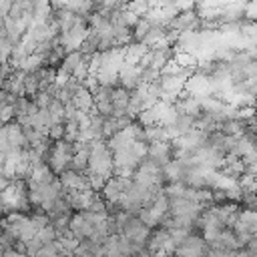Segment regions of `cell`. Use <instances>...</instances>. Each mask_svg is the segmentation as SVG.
<instances>
[{"mask_svg":"<svg viewBox=\"0 0 257 257\" xmlns=\"http://www.w3.org/2000/svg\"><path fill=\"white\" fill-rule=\"evenodd\" d=\"M147 157H149L153 163L165 167V165H169L171 161H175V159L179 157V151H177V147H175L173 141H163V143H153V145H149V147H147Z\"/></svg>","mask_w":257,"mask_h":257,"instance_id":"obj_2","label":"cell"},{"mask_svg":"<svg viewBox=\"0 0 257 257\" xmlns=\"http://www.w3.org/2000/svg\"><path fill=\"white\" fill-rule=\"evenodd\" d=\"M203 26V16L199 10L195 8H185L181 10L173 22H171V28L173 30H179V32H199V28Z\"/></svg>","mask_w":257,"mask_h":257,"instance_id":"obj_1","label":"cell"},{"mask_svg":"<svg viewBox=\"0 0 257 257\" xmlns=\"http://www.w3.org/2000/svg\"><path fill=\"white\" fill-rule=\"evenodd\" d=\"M118 84L128 88V90H135L141 86V78H139V64L135 62H124L118 70Z\"/></svg>","mask_w":257,"mask_h":257,"instance_id":"obj_4","label":"cell"},{"mask_svg":"<svg viewBox=\"0 0 257 257\" xmlns=\"http://www.w3.org/2000/svg\"><path fill=\"white\" fill-rule=\"evenodd\" d=\"M151 26H153V22H151L149 18H141V20L137 22V26L133 28V30H135V42H143L145 36L149 34V30H151Z\"/></svg>","mask_w":257,"mask_h":257,"instance_id":"obj_8","label":"cell"},{"mask_svg":"<svg viewBox=\"0 0 257 257\" xmlns=\"http://www.w3.org/2000/svg\"><path fill=\"white\" fill-rule=\"evenodd\" d=\"M70 231L78 239H88L92 235V231H94V223L86 217L84 211H76L72 215V219H70Z\"/></svg>","mask_w":257,"mask_h":257,"instance_id":"obj_3","label":"cell"},{"mask_svg":"<svg viewBox=\"0 0 257 257\" xmlns=\"http://www.w3.org/2000/svg\"><path fill=\"white\" fill-rule=\"evenodd\" d=\"M253 106H255V116H257V98H255V104Z\"/></svg>","mask_w":257,"mask_h":257,"instance_id":"obj_11","label":"cell"},{"mask_svg":"<svg viewBox=\"0 0 257 257\" xmlns=\"http://www.w3.org/2000/svg\"><path fill=\"white\" fill-rule=\"evenodd\" d=\"M2 257H30V255L22 253V251H16V249H8V251H2Z\"/></svg>","mask_w":257,"mask_h":257,"instance_id":"obj_10","label":"cell"},{"mask_svg":"<svg viewBox=\"0 0 257 257\" xmlns=\"http://www.w3.org/2000/svg\"><path fill=\"white\" fill-rule=\"evenodd\" d=\"M72 102H74L76 108H80V110H84V112H92V110H94V94H92L88 88H84V86H80V88L74 92Z\"/></svg>","mask_w":257,"mask_h":257,"instance_id":"obj_7","label":"cell"},{"mask_svg":"<svg viewBox=\"0 0 257 257\" xmlns=\"http://www.w3.org/2000/svg\"><path fill=\"white\" fill-rule=\"evenodd\" d=\"M247 16V8L243 4H227L225 8H221V16L219 20L225 24H237Z\"/></svg>","mask_w":257,"mask_h":257,"instance_id":"obj_6","label":"cell"},{"mask_svg":"<svg viewBox=\"0 0 257 257\" xmlns=\"http://www.w3.org/2000/svg\"><path fill=\"white\" fill-rule=\"evenodd\" d=\"M84 60H86V54H82L80 50H70V52L64 56V60H62L58 72L64 74V76H74V72L84 64Z\"/></svg>","mask_w":257,"mask_h":257,"instance_id":"obj_5","label":"cell"},{"mask_svg":"<svg viewBox=\"0 0 257 257\" xmlns=\"http://www.w3.org/2000/svg\"><path fill=\"white\" fill-rule=\"evenodd\" d=\"M52 100H54V96H52L50 92H38V94L34 96V102H36L38 108H48Z\"/></svg>","mask_w":257,"mask_h":257,"instance_id":"obj_9","label":"cell"}]
</instances>
